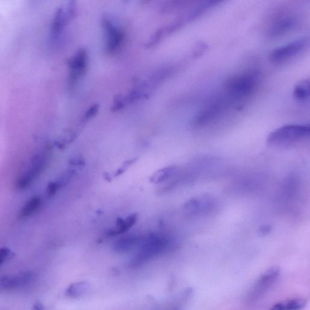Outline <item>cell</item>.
Instances as JSON below:
<instances>
[{"mask_svg": "<svg viewBox=\"0 0 310 310\" xmlns=\"http://www.w3.org/2000/svg\"><path fill=\"white\" fill-rule=\"evenodd\" d=\"M259 73L252 71L229 78L225 85L227 96L233 101H241L252 95L260 81Z\"/></svg>", "mask_w": 310, "mask_h": 310, "instance_id": "obj_1", "label": "cell"}, {"mask_svg": "<svg viewBox=\"0 0 310 310\" xmlns=\"http://www.w3.org/2000/svg\"><path fill=\"white\" fill-rule=\"evenodd\" d=\"M171 244V241L161 234H152L142 238L137 252L130 261V265L133 267L143 265L167 250Z\"/></svg>", "mask_w": 310, "mask_h": 310, "instance_id": "obj_2", "label": "cell"}, {"mask_svg": "<svg viewBox=\"0 0 310 310\" xmlns=\"http://www.w3.org/2000/svg\"><path fill=\"white\" fill-rule=\"evenodd\" d=\"M308 124H289L281 127L269 135L267 142L270 145L280 146L294 143L309 137Z\"/></svg>", "mask_w": 310, "mask_h": 310, "instance_id": "obj_3", "label": "cell"}, {"mask_svg": "<svg viewBox=\"0 0 310 310\" xmlns=\"http://www.w3.org/2000/svg\"><path fill=\"white\" fill-rule=\"evenodd\" d=\"M308 45L309 39L306 37L288 42L273 50L270 54V60L276 65L289 62L304 51Z\"/></svg>", "mask_w": 310, "mask_h": 310, "instance_id": "obj_4", "label": "cell"}, {"mask_svg": "<svg viewBox=\"0 0 310 310\" xmlns=\"http://www.w3.org/2000/svg\"><path fill=\"white\" fill-rule=\"evenodd\" d=\"M298 18L292 12H282L276 15L272 20L267 30V35L270 38H278L287 34L295 28L298 23Z\"/></svg>", "mask_w": 310, "mask_h": 310, "instance_id": "obj_5", "label": "cell"}, {"mask_svg": "<svg viewBox=\"0 0 310 310\" xmlns=\"http://www.w3.org/2000/svg\"><path fill=\"white\" fill-rule=\"evenodd\" d=\"M279 275H280V270L277 267H273L264 273L258 279L249 293L248 301L253 302L260 299L278 280Z\"/></svg>", "mask_w": 310, "mask_h": 310, "instance_id": "obj_6", "label": "cell"}, {"mask_svg": "<svg viewBox=\"0 0 310 310\" xmlns=\"http://www.w3.org/2000/svg\"><path fill=\"white\" fill-rule=\"evenodd\" d=\"M87 55L86 50H80L70 60L69 68L70 78L72 81H75L84 74L86 68Z\"/></svg>", "mask_w": 310, "mask_h": 310, "instance_id": "obj_7", "label": "cell"}, {"mask_svg": "<svg viewBox=\"0 0 310 310\" xmlns=\"http://www.w3.org/2000/svg\"><path fill=\"white\" fill-rule=\"evenodd\" d=\"M212 205V200L209 197H196L185 203L184 211L188 215H197L208 212Z\"/></svg>", "mask_w": 310, "mask_h": 310, "instance_id": "obj_8", "label": "cell"}, {"mask_svg": "<svg viewBox=\"0 0 310 310\" xmlns=\"http://www.w3.org/2000/svg\"><path fill=\"white\" fill-rule=\"evenodd\" d=\"M73 14L71 5L68 8L60 7L58 9L51 23V30L54 36L60 35Z\"/></svg>", "mask_w": 310, "mask_h": 310, "instance_id": "obj_9", "label": "cell"}, {"mask_svg": "<svg viewBox=\"0 0 310 310\" xmlns=\"http://www.w3.org/2000/svg\"><path fill=\"white\" fill-rule=\"evenodd\" d=\"M32 279L31 273H21L14 276H6L0 280V287L5 290H12L23 286Z\"/></svg>", "mask_w": 310, "mask_h": 310, "instance_id": "obj_10", "label": "cell"}, {"mask_svg": "<svg viewBox=\"0 0 310 310\" xmlns=\"http://www.w3.org/2000/svg\"><path fill=\"white\" fill-rule=\"evenodd\" d=\"M105 27L108 33L107 48L112 53L117 50L123 41V33L116 27L114 26L110 21H106Z\"/></svg>", "mask_w": 310, "mask_h": 310, "instance_id": "obj_11", "label": "cell"}, {"mask_svg": "<svg viewBox=\"0 0 310 310\" xmlns=\"http://www.w3.org/2000/svg\"><path fill=\"white\" fill-rule=\"evenodd\" d=\"M142 238L136 235H130L118 240L114 245L115 250L118 253H125L140 244Z\"/></svg>", "mask_w": 310, "mask_h": 310, "instance_id": "obj_12", "label": "cell"}, {"mask_svg": "<svg viewBox=\"0 0 310 310\" xmlns=\"http://www.w3.org/2000/svg\"><path fill=\"white\" fill-rule=\"evenodd\" d=\"M306 303L305 299H291L276 303L269 310H301L305 308Z\"/></svg>", "mask_w": 310, "mask_h": 310, "instance_id": "obj_13", "label": "cell"}, {"mask_svg": "<svg viewBox=\"0 0 310 310\" xmlns=\"http://www.w3.org/2000/svg\"><path fill=\"white\" fill-rule=\"evenodd\" d=\"M309 81L304 80L297 84L294 88L293 97L299 102H306L309 99Z\"/></svg>", "mask_w": 310, "mask_h": 310, "instance_id": "obj_14", "label": "cell"}, {"mask_svg": "<svg viewBox=\"0 0 310 310\" xmlns=\"http://www.w3.org/2000/svg\"><path fill=\"white\" fill-rule=\"evenodd\" d=\"M138 216L133 214L127 217L126 220L123 219H118L117 223L116 229L109 233V235H118V234L123 233L130 228H131L137 221Z\"/></svg>", "mask_w": 310, "mask_h": 310, "instance_id": "obj_15", "label": "cell"}, {"mask_svg": "<svg viewBox=\"0 0 310 310\" xmlns=\"http://www.w3.org/2000/svg\"><path fill=\"white\" fill-rule=\"evenodd\" d=\"M177 172L178 168L176 167H166L155 173L152 177H151L150 181L154 183H160V182L166 181L167 179L175 176Z\"/></svg>", "mask_w": 310, "mask_h": 310, "instance_id": "obj_16", "label": "cell"}, {"mask_svg": "<svg viewBox=\"0 0 310 310\" xmlns=\"http://www.w3.org/2000/svg\"><path fill=\"white\" fill-rule=\"evenodd\" d=\"M41 203L40 197L35 196L30 199L25 205L23 206L20 213V217L22 218H26L32 215L34 213L38 211Z\"/></svg>", "mask_w": 310, "mask_h": 310, "instance_id": "obj_17", "label": "cell"}, {"mask_svg": "<svg viewBox=\"0 0 310 310\" xmlns=\"http://www.w3.org/2000/svg\"><path fill=\"white\" fill-rule=\"evenodd\" d=\"M90 285L87 282H79L70 285L66 294L70 297H77L83 295L89 291Z\"/></svg>", "mask_w": 310, "mask_h": 310, "instance_id": "obj_18", "label": "cell"}, {"mask_svg": "<svg viewBox=\"0 0 310 310\" xmlns=\"http://www.w3.org/2000/svg\"><path fill=\"white\" fill-rule=\"evenodd\" d=\"M59 186L60 184L57 183V182H50L48 185L47 188V196L49 197L54 196L56 193L57 190H59Z\"/></svg>", "mask_w": 310, "mask_h": 310, "instance_id": "obj_19", "label": "cell"}, {"mask_svg": "<svg viewBox=\"0 0 310 310\" xmlns=\"http://www.w3.org/2000/svg\"><path fill=\"white\" fill-rule=\"evenodd\" d=\"M11 251L9 248L4 247L0 249V265L10 256Z\"/></svg>", "mask_w": 310, "mask_h": 310, "instance_id": "obj_20", "label": "cell"}, {"mask_svg": "<svg viewBox=\"0 0 310 310\" xmlns=\"http://www.w3.org/2000/svg\"><path fill=\"white\" fill-rule=\"evenodd\" d=\"M98 111V106L94 105L92 108H90L89 110H88V111L86 112V115H85V117H86L87 119H89V118L92 117L94 115H95Z\"/></svg>", "mask_w": 310, "mask_h": 310, "instance_id": "obj_21", "label": "cell"}, {"mask_svg": "<svg viewBox=\"0 0 310 310\" xmlns=\"http://www.w3.org/2000/svg\"><path fill=\"white\" fill-rule=\"evenodd\" d=\"M272 227L269 225H264L261 226L259 229V233L261 235H267L271 232Z\"/></svg>", "mask_w": 310, "mask_h": 310, "instance_id": "obj_22", "label": "cell"}]
</instances>
